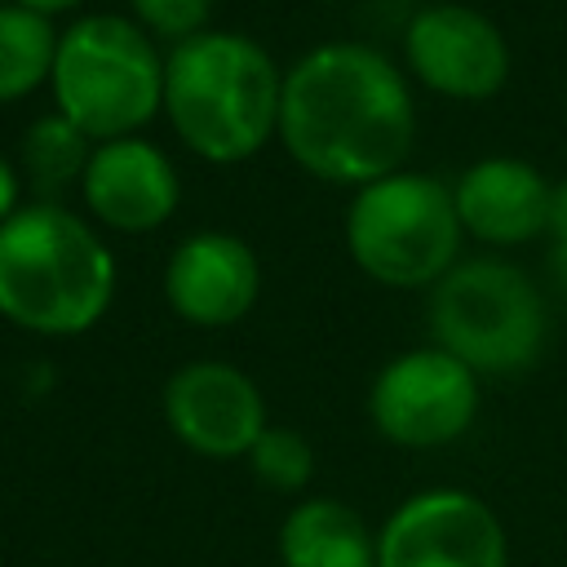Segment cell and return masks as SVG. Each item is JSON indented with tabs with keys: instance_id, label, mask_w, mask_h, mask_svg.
Returning <instances> with one entry per match:
<instances>
[{
	"instance_id": "6da1fadb",
	"label": "cell",
	"mask_w": 567,
	"mask_h": 567,
	"mask_svg": "<svg viewBox=\"0 0 567 567\" xmlns=\"http://www.w3.org/2000/svg\"><path fill=\"white\" fill-rule=\"evenodd\" d=\"M416 106L399 62L359 40H328L284 71L279 142L319 182L368 186L399 173Z\"/></svg>"
},
{
	"instance_id": "7a4b0ae2",
	"label": "cell",
	"mask_w": 567,
	"mask_h": 567,
	"mask_svg": "<svg viewBox=\"0 0 567 567\" xmlns=\"http://www.w3.org/2000/svg\"><path fill=\"white\" fill-rule=\"evenodd\" d=\"M115 297L106 239L66 204L31 199L0 226V315L40 337L89 332Z\"/></svg>"
},
{
	"instance_id": "3957f363",
	"label": "cell",
	"mask_w": 567,
	"mask_h": 567,
	"mask_svg": "<svg viewBox=\"0 0 567 567\" xmlns=\"http://www.w3.org/2000/svg\"><path fill=\"white\" fill-rule=\"evenodd\" d=\"M284 75L239 31H199L164 53V115L208 164H239L279 133Z\"/></svg>"
},
{
	"instance_id": "277c9868",
	"label": "cell",
	"mask_w": 567,
	"mask_h": 567,
	"mask_svg": "<svg viewBox=\"0 0 567 567\" xmlns=\"http://www.w3.org/2000/svg\"><path fill=\"white\" fill-rule=\"evenodd\" d=\"M49 84L53 111L93 142L133 137L164 111V58L155 40L120 13L75 18L58 35Z\"/></svg>"
},
{
	"instance_id": "5b68a950",
	"label": "cell",
	"mask_w": 567,
	"mask_h": 567,
	"mask_svg": "<svg viewBox=\"0 0 567 567\" xmlns=\"http://www.w3.org/2000/svg\"><path fill=\"white\" fill-rule=\"evenodd\" d=\"M425 319L439 350L456 354L470 372L492 377L527 372L549 337L545 292L527 270L501 257L456 261L430 288Z\"/></svg>"
},
{
	"instance_id": "8992f818",
	"label": "cell",
	"mask_w": 567,
	"mask_h": 567,
	"mask_svg": "<svg viewBox=\"0 0 567 567\" xmlns=\"http://www.w3.org/2000/svg\"><path fill=\"white\" fill-rule=\"evenodd\" d=\"M461 235L452 186L412 168L359 186L346 208V248L385 288H434L456 266Z\"/></svg>"
},
{
	"instance_id": "52a82bcc",
	"label": "cell",
	"mask_w": 567,
	"mask_h": 567,
	"mask_svg": "<svg viewBox=\"0 0 567 567\" xmlns=\"http://www.w3.org/2000/svg\"><path fill=\"white\" fill-rule=\"evenodd\" d=\"M368 416L399 447H443L478 416V372L439 346L403 350L377 372Z\"/></svg>"
},
{
	"instance_id": "ba28073f",
	"label": "cell",
	"mask_w": 567,
	"mask_h": 567,
	"mask_svg": "<svg viewBox=\"0 0 567 567\" xmlns=\"http://www.w3.org/2000/svg\"><path fill=\"white\" fill-rule=\"evenodd\" d=\"M377 567H509V540L487 501L434 487L408 496L381 523Z\"/></svg>"
},
{
	"instance_id": "9c48e42d",
	"label": "cell",
	"mask_w": 567,
	"mask_h": 567,
	"mask_svg": "<svg viewBox=\"0 0 567 567\" xmlns=\"http://www.w3.org/2000/svg\"><path fill=\"white\" fill-rule=\"evenodd\" d=\"M408 71L443 97L487 102L509 80V44L501 27L470 4H425L403 31Z\"/></svg>"
},
{
	"instance_id": "30bf717a",
	"label": "cell",
	"mask_w": 567,
	"mask_h": 567,
	"mask_svg": "<svg viewBox=\"0 0 567 567\" xmlns=\"http://www.w3.org/2000/svg\"><path fill=\"white\" fill-rule=\"evenodd\" d=\"M164 421L199 456L235 461L261 439L266 399L257 381L226 359H190L164 381Z\"/></svg>"
},
{
	"instance_id": "8fae6325",
	"label": "cell",
	"mask_w": 567,
	"mask_h": 567,
	"mask_svg": "<svg viewBox=\"0 0 567 567\" xmlns=\"http://www.w3.org/2000/svg\"><path fill=\"white\" fill-rule=\"evenodd\" d=\"M80 195L97 226L120 235H146L173 217L182 199V177L155 142L133 133L93 146Z\"/></svg>"
},
{
	"instance_id": "7c38bea8",
	"label": "cell",
	"mask_w": 567,
	"mask_h": 567,
	"mask_svg": "<svg viewBox=\"0 0 567 567\" xmlns=\"http://www.w3.org/2000/svg\"><path fill=\"white\" fill-rule=\"evenodd\" d=\"M261 292L257 252L230 230H195L186 235L164 266V301L177 319L195 328L239 323Z\"/></svg>"
},
{
	"instance_id": "4fadbf2b",
	"label": "cell",
	"mask_w": 567,
	"mask_h": 567,
	"mask_svg": "<svg viewBox=\"0 0 567 567\" xmlns=\"http://www.w3.org/2000/svg\"><path fill=\"white\" fill-rule=\"evenodd\" d=\"M456 217L461 230L496 244V248H514L527 244L536 235H549V208H554V182L514 155H487L478 164H470L456 186Z\"/></svg>"
},
{
	"instance_id": "5bb4252c",
	"label": "cell",
	"mask_w": 567,
	"mask_h": 567,
	"mask_svg": "<svg viewBox=\"0 0 567 567\" xmlns=\"http://www.w3.org/2000/svg\"><path fill=\"white\" fill-rule=\"evenodd\" d=\"M284 567H377V536L359 509L332 496L297 501L279 527Z\"/></svg>"
},
{
	"instance_id": "9a60e30c",
	"label": "cell",
	"mask_w": 567,
	"mask_h": 567,
	"mask_svg": "<svg viewBox=\"0 0 567 567\" xmlns=\"http://www.w3.org/2000/svg\"><path fill=\"white\" fill-rule=\"evenodd\" d=\"M93 137H84L62 111H49L40 120H31V128L22 133L18 146V173L31 186L35 199H58L66 186L84 182L89 155H93Z\"/></svg>"
},
{
	"instance_id": "2e32d148",
	"label": "cell",
	"mask_w": 567,
	"mask_h": 567,
	"mask_svg": "<svg viewBox=\"0 0 567 567\" xmlns=\"http://www.w3.org/2000/svg\"><path fill=\"white\" fill-rule=\"evenodd\" d=\"M58 27L53 18L27 4H0V102H18L49 84L58 58Z\"/></svg>"
},
{
	"instance_id": "e0dca14e",
	"label": "cell",
	"mask_w": 567,
	"mask_h": 567,
	"mask_svg": "<svg viewBox=\"0 0 567 567\" xmlns=\"http://www.w3.org/2000/svg\"><path fill=\"white\" fill-rule=\"evenodd\" d=\"M244 461H248L252 474H257L266 487H275V492H301V487L310 483V474H315V452H310V443H306L297 430H288V425H266L261 439L252 443V452H248Z\"/></svg>"
},
{
	"instance_id": "ac0fdd59",
	"label": "cell",
	"mask_w": 567,
	"mask_h": 567,
	"mask_svg": "<svg viewBox=\"0 0 567 567\" xmlns=\"http://www.w3.org/2000/svg\"><path fill=\"white\" fill-rule=\"evenodd\" d=\"M128 9L151 40H168V44H182L208 31V18H213V0H128Z\"/></svg>"
},
{
	"instance_id": "d6986e66",
	"label": "cell",
	"mask_w": 567,
	"mask_h": 567,
	"mask_svg": "<svg viewBox=\"0 0 567 567\" xmlns=\"http://www.w3.org/2000/svg\"><path fill=\"white\" fill-rule=\"evenodd\" d=\"M18 190H22V173H18V164H13V159H4V155H0V226L22 208Z\"/></svg>"
},
{
	"instance_id": "ffe728a7",
	"label": "cell",
	"mask_w": 567,
	"mask_h": 567,
	"mask_svg": "<svg viewBox=\"0 0 567 567\" xmlns=\"http://www.w3.org/2000/svg\"><path fill=\"white\" fill-rule=\"evenodd\" d=\"M554 239V248H549V266H554V284H558V292L567 297V235H549Z\"/></svg>"
},
{
	"instance_id": "44dd1931",
	"label": "cell",
	"mask_w": 567,
	"mask_h": 567,
	"mask_svg": "<svg viewBox=\"0 0 567 567\" xmlns=\"http://www.w3.org/2000/svg\"><path fill=\"white\" fill-rule=\"evenodd\" d=\"M13 4H27V9H35V13L53 18V13H66V9H75L80 0H13Z\"/></svg>"
}]
</instances>
